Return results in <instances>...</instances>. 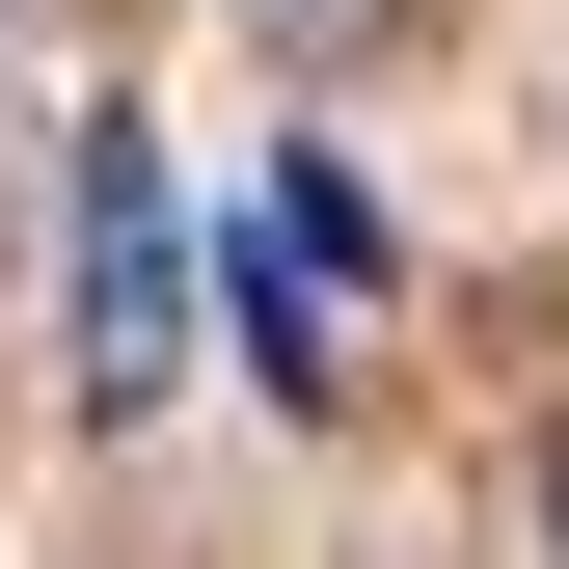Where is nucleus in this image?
<instances>
[{"label":"nucleus","mask_w":569,"mask_h":569,"mask_svg":"<svg viewBox=\"0 0 569 569\" xmlns=\"http://www.w3.org/2000/svg\"><path fill=\"white\" fill-rule=\"evenodd\" d=\"M542 569H569V435H542Z\"/></svg>","instance_id":"obj_3"},{"label":"nucleus","mask_w":569,"mask_h":569,"mask_svg":"<svg viewBox=\"0 0 569 569\" xmlns=\"http://www.w3.org/2000/svg\"><path fill=\"white\" fill-rule=\"evenodd\" d=\"M190 380V244H163V136L82 109V407L136 435V407Z\"/></svg>","instance_id":"obj_1"},{"label":"nucleus","mask_w":569,"mask_h":569,"mask_svg":"<svg viewBox=\"0 0 569 569\" xmlns=\"http://www.w3.org/2000/svg\"><path fill=\"white\" fill-rule=\"evenodd\" d=\"M407 28V0H271V54H380Z\"/></svg>","instance_id":"obj_2"}]
</instances>
